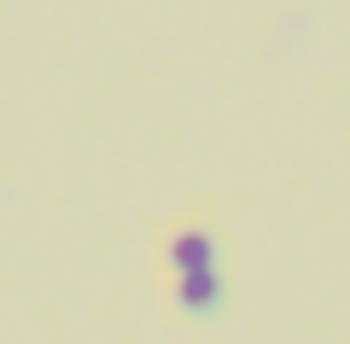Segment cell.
<instances>
[{
  "mask_svg": "<svg viewBox=\"0 0 350 344\" xmlns=\"http://www.w3.org/2000/svg\"><path fill=\"white\" fill-rule=\"evenodd\" d=\"M163 263H170L175 274H193V269H222V234H216L211 222H199V216L175 222L170 246H163Z\"/></svg>",
  "mask_w": 350,
  "mask_h": 344,
  "instance_id": "1",
  "label": "cell"
},
{
  "mask_svg": "<svg viewBox=\"0 0 350 344\" xmlns=\"http://www.w3.org/2000/svg\"><path fill=\"white\" fill-rule=\"evenodd\" d=\"M216 286H222V269H193V274H175V304L187 309V315H211L222 297H216Z\"/></svg>",
  "mask_w": 350,
  "mask_h": 344,
  "instance_id": "2",
  "label": "cell"
}]
</instances>
